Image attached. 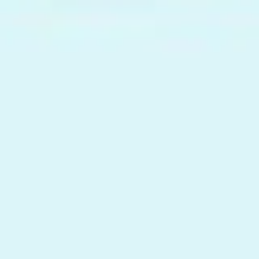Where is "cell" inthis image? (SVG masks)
Here are the masks:
<instances>
[]
</instances>
